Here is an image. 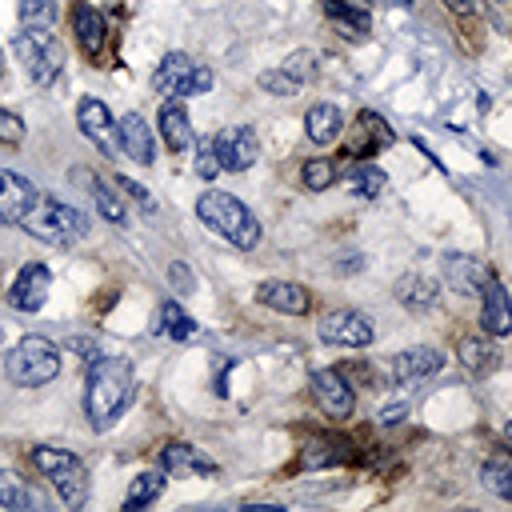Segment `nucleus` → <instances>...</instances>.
I'll use <instances>...</instances> for the list:
<instances>
[{
	"label": "nucleus",
	"instance_id": "obj_1",
	"mask_svg": "<svg viewBox=\"0 0 512 512\" xmlns=\"http://www.w3.org/2000/svg\"><path fill=\"white\" fill-rule=\"evenodd\" d=\"M132 388H136V372L124 356H96L88 360V380H84V412H88V424L96 432H108L128 400H132Z\"/></svg>",
	"mask_w": 512,
	"mask_h": 512
},
{
	"label": "nucleus",
	"instance_id": "obj_2",
	"mask_svg": "<svg viewBox=\"0 0 512 512\" xmlns=\"http://www.w3.org/2000/svg\"><path fill=\"white\" fill-rule=\"evenodd\" d=\"M196 216H200V224H208L216 236H224L228 244H236V248H244V252H252V248L260 244V220H256V216L248 212V204L236 200L232 192H220V188L200 192Z\"/></svg>",
	"mask_w": 512,
	"mask_h": 512
},
{
	"label": "nucleus",
	"instance_id": "obj_3",
	"mask_svg": "<svg viewBox=\"0 0 512 512\" xmlns=\"http://www.w3.org/2000/svg\"><path fill=\"white\" fill-rule=\"evenodd\" d=\"M20 228H24L28 236L44 240V244L68 248V244H76V240H84V236H88V216H84L80 208L64 204V200H56V196H44V192H40V200H36V204H32V212L20 220Z\"/></svg>",
	"mask_w": 512,
	"mask_h": 512
},
{
	"label": "nucleus",
	"instance_id": "obj_4",
	"mask_svg": "<svg viewBox=\"0 0 512 512\" xmlns=\"http://www.w3.org/2000/svg\"><path fill=\"white\" fill-rule=\"evenodd\" d=\"M32 464L56 488V496L64 500V508H80L88 500V468H84V460L76 452L52 448V444H36L32 448Z\"/></svg>",
	"mask_w": 512,
	"mask_h": 512
},
{
	"label": "nucleus",
	"instance_id": "obj_5",
	"mask_svg": "<svg viewBox=\"0 0 512 512\" xmlns=\"http://www.w3.org/2000/svg\"><path fill=\"white\" fill-rule=\"evenodd\" d=\"M4 372L16 388H40L48 380H56L60 372V348L48 336H24L8 356H4Z\"/></svg>",
	"mask_w": 512,
	"mask_h": 512
},
{
	"label": "nucleus",
	"instance_id": "obj_6",
	"mask_svg": "<svg viewBox=\"0 0 512 512\" xmlns=\"http://www.w3.org/2000/svg\"><path fill=\"white\" fill-rule=\"evenodd\" d=\"M152 88H156V96H164V100L204 96V92L212 88V72H208L204 64H196L192 56H184V52H168V56L156 64V72H152Z\"/></svg>",
	"mask_w": 512,
	"mask_h": 512
},
{
	"label": "nucleus",
	"instance_id": "obj_7",
	"mask_svg": "<svg viewBox=\"0 0 512 512\" xmlns=\"http://www.w3.org/2000/svg\"><path fill=\"white\" fill-rule=\"evenodd\" d=\"M12 48H16V56H20L28 80L40 84V88L52 84V80L60 76V68H64V48L56 44L52 32H20V36L12 40Z\"/></svg>",
	"mask_w": 512,
	"mask_h": 512
},
{
	"label": "nucleus",
	"instance_id": "obj_8",
	"mask_svg": "<svg viewBox=\"0 0 512 512\" xmlns=\"http://www.w3.org/2000/svg\"><path fill=\"white\" fill-rule=\"evenodd\" d=\"M320 340L340 344V348H368L372 344V324L356 308H336V312L320 316Z\"/></svg>",
	"mask_w": 512,
	"mask_h": 512
},
{
	"label": "nucleus",
	"instance_id": "obj_9",
	"mask_svg": "<svg viewBox=\"0 0 512 512\" xmlns=\"http://www.w3.org/2000/svg\"><path fill=\"white\" fill-rule=\"evenodd\" d=\"M212 144H216L220 168H228V172H244V168H252L256 156H260V140H256V132H252L248 124L220 128V132L212 136Z\"/></svg>",
	"mask_w": 512,
	"mask_h": 512
},
{
	"label": "nucleus",
	"instance_id": "obj_10",
	"mask_svg": "<svg viewBox=\"0 0 512 512\" xmlns=\"http://www.w3.org/2000/svg\"><path fill=\"white\" fill-rule=\"evenodd\" d=\"M312 396L320 400V408H324L332 420H348V416L356 412V392H352V384L344 380V372H336V368L312 372Z\"/></svg>",
	"mask_w": 512,
	"mask_h": 512
},
{
	"label": "nucleus",
	"instance_id": "obj_11",
	"mask_svg": "<svg viewBox=\"0 0 512 512\" xmlns=\"http://www.w3.org/2000/svg\"><path fill=\"white\" fill-rule=\"evenodd\" d=\"M36 200H40V188L28 176L0 168V224H20Z\"/></svg>",
	"mask_w": 512,
	"mask_h": 512
},
{
	"label": "nucleus",
	"instance_id": "obj_12",
	"mask_svg": "<svg viewBox=\"0 0 512 512\" xmlns=\"http://www.w3.org/2000/svg\"><path fill=\"white\" fill-rule=\"evenodd\" d=\"M440 272H444V284H448L452 292H460V296H476V292L488 284V276H492L484 260L464 256V252H448V256L440 260Z\"/></svg>",
	"mask_w": 512,
	"mask_h": 512
},
{
	"label": "nucleus",
	"instance_id": "obj_13",
	"mask_svg": "<svg viewBox=\"0 0 512 512\" xmlns=\"http://www.w3.org/2000/svg\"><path fill=\"white\" fill-rule=\"evenodd\" d=\"M48 284H52V276H48L44 264H24L20 276L8 288V304L20 308V312H40L44 300H48Z\"/></svg>",
	"mask_w": 512,
	"mask_h": 512
},
{
	"label": "nucleus",
	"instance_id": "obj_14",
	"mask_svg": "<svg viewBox=\"0 0 512 512\" xmlns=\"http://www.w3.org/2000/svg\"><path fill=\"white\" fill-rule=\"evenodd\" d=\"M480 328L488 336L512 332V296L496 276H488V284L480 288Z\"/></svg>",
	"mask_w": 512,
	"mask_h": 512
},
{
	"label": "nucleus",
	"instance_id": "obj_15",
	"mask_svg": "<svg viewBox=\"0 0 512 512\" xmlns=\"http://www.w3.org/2000/svg\"><path fill=\"white\" fill-rule=\"evenodd\" d=\"M256 300L272 312H284V316H304L312 308L308 288L296 280H264V284H256Z\"/></svg>",
	"mask_w": 512,
	"mask_h": 512
},
{
	"label": "nucleus",
	"instance_id": "obj_16",
	"mask_svg": "<svg viewBox=\"0 0 512 512\" xmlns=\"http://www.w3.org/2000/svg\"><path fill=\"white\" fill-rule=\"evenodd\" d=\"M116 140H120V148L128 152V160L152 164V156H156V136H152V128H148V120H144L140 112H124V116L116 120Z\"/></svg>",
	"mask_w": 512,
	"mask_h": 512
},
{
	"label": "nucleus",
	"instance_id": "obj_17",
	"mask_svg": "<svg viewBox=\"0 0 512 512\" xmlns=\"http://www.w3.org/2000/svg\"><path fill=\"white\" fill-rule=\"evenodd\" d=\"M440 368H444V356H440L436 348L420 344V348H404V352H396V360L388 364V376H392L396 384H412V380L436 376Z\"/></svg>",
	"mask_w": 512,
	"mask_h": 512
},
{
	"label": "nucleus",
	"instance_id": "obj_18",
	"mask_svg": "<svg viewBox=\"0 0 512 512\" xmlns=\"http://www.w3.org/2000/svg\"><path fill=\"white\" fill-rule=\"evenodd\" d=\"M76 128H80L104 156H112V116H108L104 100L84 96V100L76 104Z\"/></svg>",
	"mask_w": 512,
	"mask_h": 512
},
{
	"label": "nucleus",
	"instance_id": "obj_19",
	"mask_svg": "<svg viewBox=\"0 0 512 512\" xmlns=\"http://www.w3.org/2000/svg\"><path fill=\"white\" fill-rule=\"evenodd\" d=\"M392 296L400 300V308H404V312H412V316H424V312H432V308H436V300H440V288H436L428 276H420V272H404V276L396 280Z\"/></svg>",
	"mask_w": 512,
	"mask_h": 512
},
{
	"label": "nucleus",
	"instance_id": "obj_20",
	"mask_svg": "<svg viewBox=\"0 0 512 512\" xmlns=\"http://www.w3.org/2000/svg\"><path fill=\"white\" fill-rule=\"evenodd\" d=\"M160 468L164 472H188V476H216V460L204 452V448H192V444H168L160 452Z\"/></svg>",
	"mask_w": 512,
	"mask_h": 512
},
{
	"label": "nucleus",
	"instance_id": "obj_21",
	"mask_svg": "<svg viewBox=\"0 0 512 512\" xmlns=\"http://www.w3.org/2000/svg\"><path fill=\"white\" fill-rule=\"evenodd\" d=\"M0 508H12V512H40L44 508V496L32 488V480H24L20 472L12 468H0Z\"/></svg>",
	"mask_w": 512,
	"mask_h": 512
},
{
	"label": "nucleus",
	"instance_id": "obj_22",
	"mask_svg": "<svg viewBox=\"0 0 512 512\" xmlns=\"http://www.w3.org/2000/svg\"><path fill=\"white\" fill-rule=\"evenodd\" d=\"M160 140L168 144V152H188V148L196 144L192 120H188V112H184L176 100H168V104L160 108Z\"/></svg>",
	"mask_w": 512,
	"mask_h": 512
},
{
	"label": "nucleus",
	"instance_id": "obj_23",
	"mask_svg": "<svg viewBox=\"0 0 512 512\" xmlns=\"http://www.w3.org/2000/svg\"><path fill=\"white\" fill-rule=\"evenodd\" d=\"M72 28H76V40H80L84 56L96 60V56L104 52V16H100L92 4L76 0V8H72Z\"/></svg>",
	"mask_w": 512,
	"mask_h": 512
},
{
	"label": "nucleus",
	"instance_id": "obj_24",
	"mask_svg": "<svg viewBox=\"0 0 512 512\" xmlns=\"http://www.w3.org/2000/svg\"><path fill=\"white\" fill-rule=\"evenodd\" d=\"M304 132H308V140L312 144H332V140H340V132H344V112L336 108V104H312L308 108V116H304Z\"/></svg>",
	"mask_w": 512,
	"mask_h": 512
},
{
	"label": "nucleus",
	"instance_id": "obj_25",
	"mask_svg": "<svg viewBox=\"0 0 512 512\" xmlns=\"http://www.w3.org/2000/svg\"><path fill=\"white\" fill-rule=\"evenodd\" d=\"M356 124H360V128H356V136H360V140L348 148V160H352V156H356V160H364V156H372L376 148H384V144H392V140H396V132L388 128V120H380L376 112H360V116H356Z\"/></svg>",
	"mask_w": 512,
	"mask_h": 512
},
{
	"label": "nucleus",
	"instance_id": "obj_26",
	"mask_svg": "<svg viewBox=\"0 0 512 512\" xmlns=\"http://www.w3.org/2000/svg\"><path fill=\"white\" fill-rule=\"evenodd\" d=\"M152 332H156V336H168V340H176V344H184V340L196 336V320H192L176 300H164V304L156 308V316H152Z\"/></svg>",
	"mask_w": 512,
	"mask_h": 512
},
{
	"label": "nucleus",
	"instance_id": "obj_27",
	"mask_svg": "<svg viewBox=\"0 0 512 512\" xmlns=\"http://www.w3.org/2000/svg\"><path fill=\"white\" fill-rule=\"evenodd\" d=\"M460 364L472 372V376H488L496 368V344L488 336H464L460 340Z\"/></svg>",
	"mask_w": 512,
	"mask_h": 512
},
{
	"label": "nucleus",
	"instance_id": "obj_28",
	"mask_svg": "<svg viewBox=\"0 0 512 512\" xmlns=\"http://www.w3.org/2000/svg\"><path fill=\"white\" fill-rule=\"evenodd\" d=\"M348 192H356L360 200H376V196H384V192H388V176H384L376 164L360 160V164H352V168H348Z\"/></svg>",
	"mask_w": 512,
	"mask_h": 512
},
{
	"label": "nucleus",
	"instance_id": "obj_29",
	"mask_svg": "<svg viewBox=\"0 0 512 512\" xmlns=\"http://www.w3.org/2000/svg\"><path fill=\"white\" fill-rule=\"evenodd\" d=\"M324 12H328V20L352 40H360L364 32H368V12H364V4H344V0H324Z\"/></svg>",
	"mask_w": 512,
	"mask_h": 512
},
{
	"label": "nucleus",
	"instance_id": "obj_30",
	"mask_svg": "<svg viewBox=\"0 0 512 512\" xmlns=\"http://www.w3.org/2000/svg\"><path fill=\"white\" fill-rule=\"evenodd\" d=\"M164 484H168V472H164V468H156V472H140V476L132 480L128 496H124V512L148 508V504H152V500L164 492Z\"/></svg>",
	"mask_w": 512,
	"mask_h": 512
},
{
	"label": "nucleus",
	"instance_id": "obj_31",
	"mask_svg": "<svg viewBox=\"0 0 512 512\" xmlns=\"http://www.w3.org/2000/svg\"><path fill=\"white\" fill-rule=\"evenodd\" d=\"M84 176V172H80ZM88 180V196L96 200V212L108 220V224H116V228H124L128 224V212H124V204H120V196L100 180V176H84Z\"/></svg>",
	"mask_w": 512,
	"mask_h": 512
},
{
	"label": "nucleus",
	"instance_id": "obj_32",
	"mask_svg": "<svg viewBox=\"0 0 512 512\" xmlns=\"http://www.w3.org/2000/svg\"><path fill=\"white\" fill-rule=\"evenodd\" d=\"M60 20L56 0H20V28L24 32H52Z\"/></svg>",
	"mask_w": 512,
	"mask_h": 512
},
{
	"label": "nucleus",
	"instance_id": "obj_33",
	"mask_svg": "<svg viewBox=\"0 0 512 512\" xmlns=\"http://www.w3.org/2000/svg\"><path fill=\"white\" fill-rule=\"evenodd\" d=\"M480 484L500 496V500H512V460H484L480 464Z\"/></svg>",
	"mask_w": 512,
	"mask_h": 512
},
{
	"label": "nucleus",
	"instance_id": "obj_34",
	"mask_svg": "<svg viewBox=\"0 0 512 512\" xmlns=\"http://www.w3.org/2000/svg\"><path fill=\"white\" fill-rule=\"evenodd\" d=\"M300 180H304V188H308V192H324V188L336 180V160H328V156L304 160V168H300Z\"/></svg>",
	"mask_w": 512,
	"mask_h": 512
},
{
	"label": "nucleus",
	"instance_id": "obj_35",
	"mask_svg": "<svg viewBox=\"0 0 512 512\" xmlns=\"http://www.w3.org/2000/svg\"><path fill=\"white\" fill-rule=\"evenodd\" d=\"M280 68H284V72H288V76H292V80H296V84L304 88V84H308V80H312V76L320 72V60H316V52L300 48V52H292V56H288V60H284Z\"/></svg>",
	"mask_w": 512,
	"mask_h": 512
},
{
	"label": "nucleus",
	"instance_id": "obj_36",
	"mask_svg": "<svg viewBox=\"0 0 512 512\" xmlns=\"http://www.w3.org/2000/svg\"><path fill=\"white\" fill-rule=\"evenodd\" d=\"M332 448H336V440H312V444L304 448L300 464H304V468H328V464H340L348 452H332Z\"/></svg>",
	"mask_w": 512,
	"mask_h": 512
},
{
	"label": "nucleus",
	"instance_id": "obj_37",
	"mask_svg": "<svg viewBox=\"0 0 512 512\" xmlns=\"http://www.w3.org/2000/svg\"><path fill=\"white\" fill-rule=\"evenodd\" d=\"M192 168H196V176H200V180H212L216 172H224L212 140H196V160H192Z\"/></svg>",
	"mask_w": 512,
	"mask_h": 512
},
{
	"label": "nucleus",
	"instance_id": "obj_38",
	"mask_svg": "<svg viewBox=\"0 0 512 512\" xmlns=\"http://www.w3.org/2000/svg\"><path fill=\"white\" fill-rule=\"evenodd\" d=\"M260 88L264 92H272V96H296L300 92V84L284 72V68H272V72H260Z\"/></svg>",
	"mask_w": 512,
	"mask_h": 512
},
{
	"label": "nucleus",
	"instance_id": "obj_39",
	"mask_svg": "<svg viewBox=\"0 0 512 512\" xmlns=\"http://www.w3.org/2000/svg\"><path fill=\"white\" fill-rule=\"evenodd\" d=\"M0 140H4V144L24 140V120H20L12 108H0Z\"/></svg>",
	"mask_w": 512,
	"mask_h": 512
},
{
	"label": "nucleus",
	"instance_id": "obj_40",
	"mask_svg": "<svg viewBox=\"0 0 512 512\" xmlns=\"http://www.w3.org/2000/svg\"><path fill=\"white\" fill-rule=\"evenodd\" d=\"M168 284H172V288H176L180 296H188V292L196 288V276L188 272V264H180V260H172V264H168Z\"/></svg>",
	"mask_w": 512,
	"mask_h": 512
},
{
	"label": "nucleus",
	"instance_id": "obj_41",
	"mask_svg": "<svg viewBox=\"0 0 512 512\" xmlns=\"http://www.w3.org/2000/svg\"><path fill=\"white\" fill-rule=\"evenodd\" d=\"M120 188H124V196H132V200H136V204H140L144 212H152V208H156L144 184H136V180H128V176H120Z\"/></svg>",
	"mask_w": 512,
	"mask_h": 512
},
{
	"label": "nucleus",
	"instance_id": "obj_42",
	"mask_svg": "<svg viewBox=\"0 0 512 512\" xmlns=\"http://www.w3.org/2000/svg\"><path fill=\"white\" fill-rule=\"evenodd\" d=\"M68 344H72V348H80V356H84V360H96V356H100V348H96L92 340H80V336H76V340H68Z\"/></svg>",
	"mask_w": 512,
	"mask_h": 512
},
{
	"label": "nucleus",
	"instance_id": "obj_43",
	"mask_svg": "<svg viewBox=\"0 0 512 512\" xmlns=\"http://www.w3.org/2000/svg\"><path fill=\"white\" fill-rule=\"evenodd\" d=\"M452 12H460V16H468V12H476V0H444Z\"/></svg>",
	"mask_w": 512,
	"mask_h": 512
},
{
	"label": "nucleus",
	"instance_id": "obj_44",
	"mask_svg": "<svg viewBox=\"0 0 512 512\" xmlns=\"http://www.w3.org/2000/svg\"><path fill=\"white\" fill-rule=\"evenodd\" d=\"M356 4H364V8H368V4H392V8H408L412 0H356Z\"/></svg>",
	"mask_w": 512,
	"mask_h": 512
},
{
	"label": "nucleus",
	"instance_id": "obj_45",
	"mask_svg": "<svg viewBox=\"0 0 512 512\" xmlns=\"http://www.w3.org/2000/svg\"><path fill=\"white\" fill-rule=\"evenodd\" d=\"M504 440H512V420H508V424H504Z\"/></svg>",
	"mask_w": 512,
	"mask_h": 512
},
{
	"label": "nucleus",
	"instance_id": "obj_46",
	"mask_svg": "<svg viewBox=\"0 0 512 512\" xmlns=\"http://www.w3.org/2000/svg\"><path fill=\"white\" fill-rule=\"evenodd\" d=\"M0 84H4V60H0Z\"/></svg>",
	"mask_w": 512,
	"mask_h": 512
},
{
	"label": "nucleus",
	"instance_id": "obj_47",
	"mask_svg": "<svg viewBox=\"0 0 512 512\" xmlns=\"http://www.w3.org/2000/svg\"><path fill=\"white\" fill-rule=\"evenodd\" d=\"M496 4H512V0H496Z\"/></svg>",
	"mask_w": 512,
	"mask_h": 512
}]
</instances>
